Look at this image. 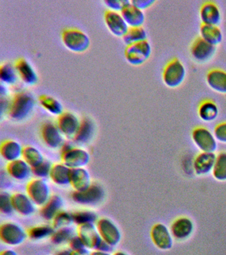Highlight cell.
Returning <instances> with one entry per match:
<instances>
[{"instance_id": "cell-1", "label": "cell", "mask_w": 226, "mask_h": 255, "mask_svg": "<svg viewBox=\"0 0 226 255\" xmlns=\"http://www.w3.org/2000/svg\"><path fill=\"white\" fill-rule=\"evenodd\" d=\"M35 105L34 97L30 93L19 92L11 99L7 115L14 121H23L29 117L33 111Z\"/></svg>"}, {"instance_id": "cell-2", "label": "cell", "mask_w": 226, "mask_h": 255, "mask_svg": "<svg viewBox=\"0 0 226 255\" xmlns=\"http://www.w3.org/2000/svg\"><path fill=\"white\" fill-rule=\"evenodd\" d=\"M186 77V69L178 58H173L166 64L162 70V81L170 89L179 87Z\"/></svg>"}, {"instance_id": "cell-3", "label": "cell", "mask_w": 226, "mask_h": 255, "mask_svg": "<svg viewBox=\"0 0 226 255\" xmlns=\"http://www.w3.org/2000/svg\"><path fill=\"white\" fill-rule=\"evenodd\" d=\"M63 45L69 51L75 53H83L90 45V39L84 32L76 28H66L61 33Z\"/></svg>"}, {"instance_id": "cell-4", "label": "cell", "mask_w": 226, "mask_h": 255, "mask_svg": "<svg viewBox=\"0 0 226 255\" xmlns=\"http://www.w3.org/2000/svg\"><path fill=\"white\" fill-rule=\"evenodd\" d=\"M61 159L63 164L71 169L86 166L90 159V154L84 149L74 147L71 144L63 145Z\"/></svg>"}, {"instance_id": "cell-5", "label": "cell", "mask_w": 226, "mask_h": 255, "mask_svg": "<svg viewBox=\"0 0 226 255\" xmlns=\"http://www.w3.org/2000/svg\"><path fill=\"white\" fill-rule=\"evenodd\" d=\"M152 53L151 45L148 40L127 45L124 51L127 61L134 66L142 65L150 59Z\"/></svg>"}, {"instance_id": "cell-6", "label": "cell", "mask_w": 226, "mask_h": 255, "mask_svg": "<svg viewBox=\"0 0 226 255\" xmlns=\"http://www.w3.org/2000/svg\"><path fill=\"white\" fill-rule=\"evenodd\" d=\"M191 138L194 145L202 152L214 153L218 148L215 135L206 127L194 128L191 132Z\"/></svg>"}, {"instance_id": "cell-7", "label": "cell", "mask_w": 226, "mask_h": 255, "mask_svg": "<svg viewBox=\"0 0 226 255\" xmlns=\"http://www.w3.org/2000/svg\"><path fill=\"white\" fill-rule=\"evenodd\" d=\"M27 237V233L15 223H3L0 227V238L5 245L17 246L22 244Z\"/></svg>"}, {"instance_id": "cell-8", "label": "cell", "mask_w": 226, "mask_h": 255, "mask_svg": "<svg viewBox=\"0 0 226 255\" xmlns=\"http://www.w3.org/2000/svg\"><path fill=\"white\" fill-rule=\"evenodd\" d=\"M216 50V46L208 43L201 37H197L190 45V53L194 61L205 63L214 57Z\"/></svg>"}, {"instance_id": "cell-9", "label": "cell", "mask_w": 226, "mask_h": 255, "mask_svg": "<svg viewBox=\"0 0 226 255\" xmlns=\"http://www.w3.org/2000/svg\"><path fill=\"white\" fill-rule=\"evenodd\" d=\"M27 195L35 205L43 207L50 199V189L43 179H35L29 181L26 187Z\"/></svg>"}, {"instance_id": "cell-10", "label": "cell", "mask_w": 226, "mask_h": 255, "mask_svg": "<svg viewBox=\"0 0 226 255\" xmlns=\"http://www.w3.org/2000/svg\"><path fill=\"white\" fill-rule=\"evenodd\" d=\"M99 234L102 240L114 247L120 243L122 234L120 229L112 221L108 218L98 219L96 223Z\"/></svg>"}, {"instance_id": "cell-11", "label": "cell", "mask_w": 226, "mask_h": 255, "mask_svg": "<svg viewBox=\"0 0 226 255\" xmlns=\"http://www.w3.org/2000/svg\"><path fill=\"white\" fill-rule=\"evenodd\" d=\"M150 235L152 242L156 248L162 251L171 249L173 245V237L170 229L163 223L154 224L151 229Z\"/></svg>"}, {"instance_id": "cell-12", "label": "cell", "mask_w": 226, "mask_h": 255, "mask_svg": "<svg viewBox=\"0 0 226 255\" xmlns=\"http://www.w3.org/2000/svg\"><path fill=\"white\" fill-rule=\"evenodd\" d=\"M104 195V189L101 185L92 184L84 191H75L72 197L73 200L79 204L95 205L101 202Z\"/></svg>"}, {"instance_id": "cell-13", "label": "cell", "mask_w": 226, "mask_h": 255, "mask_svg": "<svg viewBox=\"0 0 226 255\" xmlns=\"http://www.w3.org/2000/svg\"><path fill=\"white\" fill-rule=\"evenodd\" d=\"M77 233L82 239L85 247L89 250L96 251L102 241V237L99 234L96 225L93 223L78 225Z\"/></svg>"}, {"instance_id": "cell-14", "label": "cell", "mask_w": 226, "mask_h": 255, "mask_svg": "<svg viewBox=\"0 0 226 255\" xmlns=\"http://www.w3.org/2000/svg\"><path fill=\"white\" fill-rule=\"evenodd\" d=\"M104 18L109 31L116 37H124L130 28L119 12L107 10L105 11Z\"/></svg>"}, {"instance_id": "cell-15", "label": "cell", "mask_w": 226, "mask_h": 255, "mask_svg": "<svg viewBox=\"0 0 226 255\" xmlns=\"http://www.w3.org/2000/svg\"><path fill=\"white\" fill-rule=\"evenodd\" d=\"M194 229L193 221L187 217H178L172 223L170 227L172 237L178 241H184L189 238Z\"/></svg>"}, {"instance_id": "cell-16", "label": "cell", "mask_w": 226, "mask_h": 255, "mask_svg": "<svg viewBox=\"0 0 226 255\" xmlns=\"http://www.w3.org/2000/svg\"><path fill=\"white\" fill-rule=\"evenodd\" d=\"M78 117L71 112H64L57 118V126L63 135L74 137L80 127Z\"/></svg>"}, {"instance_id": "cell-17", "label": "cell", "mask_w": 226, "mask_h": 255, "mask_svg": "<svg viewBox=\"0 0 226 255\" xmlns=\"http://www.w3.org/2000/svg\"><path fill=\"white\" fill-rule=\"evenodd\" d=\"M41 135L45 144L51 148H57L63 145L62 133L57 126L50 122L43 124L41 128Z\"/></svg>"}, {"instance_id": "cell-18", "label": "cell", "mask_w": 226, "mask_h": 255, "mask_svg": "<svg viewBox=\"0 0 226 255\" xmlns=\"http://www.w3.org/2000/svg\"><path fill=\"white\" fill-rule=\"evenodd\" d=\"M199 15L202 24L218 26L222 21L221 10L213 1H206L202 3Z\"/></svg>"}, {"instance_id": "cell-19", "label": "cell", "mask_w": 226, "mask_h": 255, "mask_svg": "<svg viewBox=\"0 0 226 255\" xmlns=\"http://www.w3.org/2000/svg\"><path fill=\"white\" fill-rule=\"evenodd\" d=\"M216 155L212 152H200L194 157L193 169L196 175H206L212 172Z\"/></svg>"}, {"instance_id": "cell-20", "label": "cell", "mask_w": 226, "mask_h": 255, "mask_svg": "<svg viewBox=\"0 0 226 255\" xmlns=\"http://www.w3.org/2000/svg\"><path fill=\"white\" fill-rule=\"evenodd\" d=\"M208 87L216 93L226 95V71L223 69H212L206 75Z\"/></svg>"}, {"instance_id": "cell-21", "label": "cell", "mask_w": 226, "mask_h": 255, "mask_svg": "<svg viewBox=\"0 0 226 255\" xmlns=\"http://www.w3.org/2000/svg\"><path fill=\"white\" fill-rule=\"evenodd\" d=\"M14 67L17 73L25 84L32 86L37 83L38 75L31 64L24 58L17 59L15 61Z\"/></svg>"}, {"instance_id": "cell-22", "label": "cell", "mask_w": 226, "mask_h": 255, "mask_svg": "<svg viewBox=\"0 0 226 255\" xmlns=\"http://www.w3.org/2000/svg\"><path fill=\"white\" fill-rule=\"evenodd\" d=\"M6 171L12 178L23 181L30 177L32 168L24 159H19L9 162L6 167Z\"/></svg>"}, {"instance_id": "cell-23", "label": "cell", "mask_w": 226, "mask_h": 255, "mask_svg": "<svg viewBox=\"0 0 226 255\" xmlns=\"http://www.w3.org/2000/svg\"><path fill=\"white\" fill-rule=\"evenodd\" d=\"M120 13L130 27H142L146 20L144 11L132 3L126 6Z\"/></svg>"}, {"instance_id": "cell-24", "label": "cell", "mask_w": 226, "mask_h": 255, "mask_svg": "<svg viewBox=\"0 0 226 255\" xmlns=\"http://www.w3.org/2000/svg\"><path fill=\"white\" fill-rule=\"evenodd\" d=\"M75 191H82L91 185L90 173L84 167L71 169V183Z\"/></svg>"}, {"instance_id": "cell-25", "label": "cell", "mask_w": 226, "mask_h": 255, "mask_svg": "<svg viewBox=\"0 0 226 255\" xmlns=\"http://www.w3.org/2000/svg\"><path fill=\"white\" fill-rule=\"evenodd\" d=\"M12 202L14 210L19 214L28 216L35 212V203L28 195L24 193H15L12 195Z\"/></svg>"}, {"instance_id": "cell-26", "label": "cell", "mask_w": 226, "mask_h": 255, "mask_svg": "<svg viewBox=\"0 0 226 255\" xmlns=\"http://www.w3.org/2000/svg\"><path fill=\"white\" fill-rule=\"evenodd\" d=\"M23 147L20 143L12 139L3 141L0 146V153L3 158L9 162L17 160L22 157Z\"/></svg>"}, {"instance_id": "cell-27", "label": "cell", "mask_w": 226, "mask_h": 255, "mask_svg": "<svg viewBox=\"0 0 226 255\" xmlns=\"http://www.w3.org/2000/svg\"><path fill=\"white\" fill-rule=\"evenodd\" d=\"M220 110L217 104L210 99H206L199 104L198 115L202 121L211 123L217 119Z\"/></svg>"}, {"instance_id": "cell-28", "label": "cell", "mask_w": 226, "mask_h": 255, "mask_svg": "<svg viewBox=\"0 0 226 255\" xmlns=\"http://www.w3.org/2000/svg\"><path fill=\"white\" fill-rule=\"evenodd\" d=\"M95 124L90 118L86 117L80 122V127L74 137L75 142L79 144L88 143L95 132Z\"/></svg>"}, {"instance_id": "cell-29", "label": "cell", "mask_w": 226, "mask_h": 255, "mask_svg": "<svg viewBox=\"0 0 226 255\" xmlns=\"http://www.w3.org/2000/svg\"><path fill=\"white\" fill-rule=\"evenodd\" d=\"M200 37L208 43L217 46L223 40V33L219 26L201 24L200 27Z\"/></svg>"}, {"instance_id": "cell-30", "label": "cell", "mask_w": 226, "mask_h": 255, "mask_svg": "<svg viewBox=\"0 0 226 255\" xmlns=\"http://www.w3.org/2000/svg\"><path fill=\"white\" fill-rule=\"evenodd\" d=\"M63 205L62 197L58 195H53L41 209V215L47 221H53Z\"/></svg>"}, {"instance_id": "cell-31", "label": "cell", "mask_w": 226, "mask_h": 255, "mask_svg": "<svg viewBox=\"0 0 226 255\" xmlns=\"http://www.w3.org/2000/svg\"><path fill=\"white\" fill-rule=\"evenodd\" d=\"M71 169L63 163L53 165L50 173V178L57 185H67L71 183Z\"/></svg>"}, {"instance_id": "cell-32", "label": "cell", "mask_w": 226, "mask_h": 255, "mask_svg": "<svg viewBox=\"0 0 226 255\" xmlns=\"http://www.w3.org/2000/svg\"><path fill=\"white\" fill-rule=\"evenodd\" d=\"M22 157L31 168L38 166L45 161L41 151L36 147L30 145L23 147Z\"/></svg>"}, {"instance_id": "cell-33", "label": "cell", "mask_w": 226, "mask_h": 255, "mask_svg": "<svg viewBox=\"0 0 226 255\" xmlns=\"http://www.w3.org/2000/svg\"><path fill=\"white\" fill-rule=\"evenodd\" d=\"M39 103L41 107L52 115L60 116L63 112V106L60 102L54 97L49 95H41L39 97Z\"/></svg>"}, {"instance_id": "cell-34", "label": "cell", "mask_w": 226, "mask_h": 255, "mask_svg": "<svg viewBox=\"0 0 226 255\" xmlns=\"http://www.w3.org/2000/svg\"><path fill=\"white\" fill-rule=\"evenodd\" d=\"M212 175L219 181H226V151H222L216 155Z\"/></svg>"}, {"instance_id": "cell-35", "label": "cell", "mask_w": 226, "mask_h": 255, "mask_svg": "<svg viewBox=\"0 0 226 255\" xmlns=\"http://www.w3.org/2000/svg\"><path fill=\"white\" fill-rule=\"evenodd\" d=\"M127 45L148 40V33L143 27H130L126 35L122 37Z\"/></svg>"}, {"instance_id": "cell-36", "label": "cell", "mask_w": 226, "mask_h": 255, "mask_svg": "<svg viewBox=\"0 0 226 255\" xmlns=\"http://www.w3.org/2000/svg\"><path fill=\"white\" fill-rule=\"evenodd\" d=\"M17 71L14 65L3 63L0 67V79L6 85H14L17 81Z\"/></svg>"}, {"instance_id": "cell-37", "label": "cell", "mask_w": 226, "mask_h": 255, "mask_svg": "<svg viewBox=\"0 0 226 255\" xmlns=\"http://www.w3.org/2000/svg\"><path fill=\"white\" fill-rule=\"evenodd\" d=\"M75 236V231L72 228L65 227V228L57 229L51 237V241L55 245H62L65 243H69L71 239Z\"/></svg>"}, {"instance_id": "cell-38", "label": "cell", "mask_w": 226, "mask_h": 255, "mask_svg": "<svg viewBox=\"0 0 226 255\" xmlns=\"http://www.w3.org/2000/svg\"><path fill=\"white\" fill-rule=\"evenodd\" d=\"M53 227L46 226H37L32 227L27 231V236L33 240H41L52 236L55 232Z\"/></svg>"}, {"instance_id": "cell-39", "label": "cell", "mask_w": 226, "mask_h": 255, "mask_svg": "<svg viewBox=\"0 0 226 255\" xmlns=\"http://www.w3.org/2000/svg\"><path fill=\"white\" fill-rule=\"evenodd\" d=\"M75 223L73 213L60 211L53 220V228L59 229L69 227Z\"/></svg>"}, {"instance_id": "cell-40", "label": "cell", "mask_w": 226, "mask_h": 255, "mask_svg": "<svg viewBox=\"0 0 226 255\" xmlns=\"http://www.w3.org/2000/svg\"><path fill=\"white\" fill-rule=\"evenodd\" d=\"M75 223L78 225L97 223L98 216L96 213L90 211H78L73 213Z\"/></svg>"}, {"instance_id": "cell-41", "label": "cell", "mask_w": 226, "mask_h": 255, "mask_svg": "<svg viewBox=\"0 0 226 255\" xmlns=\"http://www.w3.org/2000/svg\"><path fill=\"white\" fill-rule=\"evenodd\" d=\"M0 211L5 215H9L14 211L12 202V195L3 192L0 195Z\"/></svg>"}, {"instance_id": "cell-42", "label": "cell", "mask_w": 226, "mask_h": 255, "mask_svg": "<svg viewBox=\"0 0 226 255\" xmlns=\"http://www.w3.org/2000/svg\"><path fill=\"white\" fill-rule=\"evenodd\" d=\"M52 167L53 165L51 164L50 162L44 161L38 166L32 168V173L39 179L45 178V177L50 176Z\"/></svg>"}, {"instance_id": "cell-43", "label": "cell", "mask_w": 226, "mask_h": 255, "mask_svg": "<svg viewBox=\"0 0 226 255\" xmlns=\"http://www.w3.org/2000/svg\"><path fill=\"white\" fill-rule=\"evenodd\" d=\"M105 5L114 11H122L126 6L130 5L131 1L129 0H107L104 1Z\"/></svg>"}, {"instance_id": "cell-44", "label": "cell", "mask_w": 226, "mask_h": 255, "mask_svg": "<svg viewBox=\"0 0 226 255\" xmlns=\"http://www.w3.org/2000/svg\"><path fill=\"white\" fill-rule=\"evenodd\" d=\"M213 133L218 141L226 143V121L218 124L214 128Z\"/></svg>"}, {"instance_id": "cell-45", "label": "cell", "mask_w": 226, "mask_h": 255, "mask_svg": "<svg viewBox=\"0 0 226 255\" xmlns=\"http://www.w3.org/2000/svg\"><path fill=\"white\" fill-rule=\"evenodd\" d=\"M69 244L71 250L73 251L81 250V249L86 248L84 243L82 242V239L80 238L78 235H75L71 239V240L69 241Z\"/></svg>"}, {"instance_id": "cell-46", "label": "cell", "mask_w": 226, "mask_h": 255, "mask_svg": "<svg viewBox=\"0 0 226 255\" xmlns=\"http://www.w3.org/2000/svg\"><path fill=\"white\" fill-rule=\"evenodd\" d=\"M131 3L144 11V9L151 7L155 3V1L154 0H133L131 1Z\"/></svg>"}, {"instance_id": "cell-47", "label": "cell", "mask_w": 226, "mask_h": 255, "mask_svg": "<svg viewBox=\"0 0 226 255\" xmlns=\"http://www.w3.org/2000/svg\"><path fill=\"white\" fill-rule=\"evenodd\" d=\"M9 105H10V102L5 98L1 97V116L2 117L3 113H8Z\"/></svg>"}, {"instance_id": "cell-48", "label": "cell", "mask_w": 226, "mask_h": 255, "mask_svg": "<svg viewBox=\"0 0 226 255\" xmlns=\"http://www.w3.org/2000/svg\"><path fill=\"white\" fill-rule=\"evenodd\" d=\"M112 249L113 247L107 243L106 241L102 240L97 250L103 251V252L110 253L112 251Z\"/></svg>"}, {"instance_id": "cell-49", "label": "cell", "mask_w": 226, "mask_h": 255, "mask_svg": "<svg viewBox=\"0 0 226 255\" xmlns=\"http://www.w3.org/2000/svg\"><path fill=\"white\" fill-rule=\"evenodd\" d=\"M91 252L89 249L85 248L81 249V250L73 251L71 255H90Z\"/></svg>"}, {"instance_id": "cell-50", "label": "cell", "mask_w": 226, "mask_h": 255, "mask_svg": "<svg viewBox=\"0 0 226 255\" xmlns=\"http://www.w3.org/2000/svg\"><path fill=\"white\" fill-rule=\"evenodd\" d=\"M0 255H17V253L13 250H11V249H6V250L1 251V254H0Z\"/></svg>"}, {"instance_id": "cell-51", "label": "cell", "mask_w": 226, "mask_h": 255, "mask_svg": "<svg viewBox=\"0 0 226 255\" xmlns=\"http://www.w3.org/2000/svg\"><path fill=\"white\" fill-rule=\"evenodd\" d=\"M90 255H113L111 254L110 253H106L103 252V251H93L92 252H91Z\"/></svg>"}, {"instance_id": "cell-52", "label": "cell", "mask_w": 226, "mask_h": 255, "mask_svg": "<svg viewBox=\"0 0 226 255\" xmlns=\"http://www.w3.org/2000/svg\"><path fill=\"white\" fill-rule=\"evenodd\" d=\"M73 251L71 249H65V250L59 251L57 255H71Z\"/></svg>"}, {"instance_id": "cell-53", "label": "cell", "mask_w": 226, "mask_h": 255, "mask_svg": "<svg viewBox=\"0 0 226 255\" xmlns=\"http://www.w3.org/2000/svg\"><path fill=\"white\" fill-rule=\"evenodd\" d=\"M7 91L6 88L3 86V85H1V87H0V95H1V97H5V95H7Z\"/></svg>"}, {"instance_id": "cell-54", "label": "cell", "mask_w": 226, "mask_h": 255, "mask_svg": "<svg viewBox=\"0 0 226 255\" xmlns=\"http://www.w3.org/2000/svg\"><path fill=\"white\" fill-rule=\"evenodd\" d=\"M113 255H128L127 253L122 252V251H118V252H116Z\"/></svg>"}]
</instances>
